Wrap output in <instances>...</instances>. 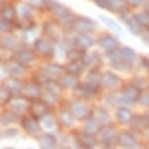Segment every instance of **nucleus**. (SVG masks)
Masks as SVG:
<instances>
[{
    "label": "nucleus",
    "instance_id": "7c9ffc66",
    "mask_svg": "<svg viewBox=\"0 0 149 149\" xmlns=\"http://www.w3.org/2000/svg\"><path fill=\"white\" fill-rule=\"evenodd\" d=\"M94 117L98 118V122H100L101 125H108V123H111V122H113L111 113H110L106 108H98V110H94Z\"/></svg>",
    "mask_w": 149,
    "mask_h": 149
},
{
    "label": "nucleus",
    "instance_id": "e433bc0d",
    "mask_svg": "<svg viewBox=\"0 0 149 149\" xmlns=\"http://www.w3.org/2000/svg\"><path fill=\"white\" fill-rule=\"evenodd\" d=\"M40 122H41V127H45L48 130H53L57 127V118L52 115V113H46L43 117H40Z\"/></svg>",
    "mask_w": 149,
    "mask_h": 149
},
{
    "label": "nucleus",
    "instance_id": "6e6552de",
    "mask_svg": "<svg viewBox=\"0 0 149 149\" xmlns=\"http://www.w3.org/2000/svg\"><path fill=\"white\" fill-rule=\"evenodd\" d=\"M98 134H93L88 130H81L75 135V148H96L98 146Z\"/></svg>",
    "mask_w": 149,
    "mask_h": 149
},
{
    "label": "nucleus",
    "instance_id": "bb28decb",
    "mask_svg": "<svg viewBox=\"0 0 149 149\" xmlns=\"http://www.w3.org/2000/svg\"><path fill=\"white\" fill-rule=\"evenodd\" d=\"M26 67L28 65H24V63L14 60L12 63L7 65V72H9V75H14V77H22V75L26 74Z\"/></svg>",
    "mask_w": 149,
    "mask_h": 149
},
{
    "label": "nucleus",
    "instance_id": "5fc2aeb1",
    "mask_svg": "<svg viewBox=\"0 0 149 149\" xmlns=\"http://www.w3.org/2000/svg\"><path fill=\"white\" fill-rule=\"evenodd\" d=\"M146 117H148V120H149V111H148V113H146Z\"/></svg>",
    "mask_w": 149,
    "mask_h": 149
},
{
    "label": "nucleus",
    "instance_id": "a878e982",
    "mask_svg": "<svg viewBox=\"0 0 149 149\" xmlns=\"http://www.w3.org/2000/svg\"><path fill=\"white\" fill-rule=\"evenodd\" d=\"M82 63L86 67H93L94 69V67H98L101 63V55L98 52H86L84 57H82Z\"/></svg>",
    "mask_w": 149,
    "mask_h": 149
},
{
    "label": "nucleus",
    "instance_id": "8fccbe9b",
    "mask_svg": "<svg viewBox=\"0 0 149 149\" xmlns=\"http://www.w3.org/2000/svg\"><path fill=\"white\" fill-rule=\"evenodd\" d=\"M127 3H129L130 7H142V5L146 3V0H127Z\"/></svg>",
    "mask_w": 149,
    "mask_h": 149
},
{
    "label": "nucleus",
    "instance_id": "39448f33",
    "mask_svg": "<svg viewBox=\"0 0 149 149\" xmlns=\"http://www.w3.org/2000/svg\"><path fill=\"white\" fill-rule=\"evenodd\" d=\"M19 122H21V127L24 129V132H28V134H31V135H38L40 130H41L40 117H36L34 113H33V115H22Z\"/></svg>",
    "mask_w": 149,
    "mask_h": 149
},
{
    "label": "nucleus",
    "instance_id": "58836bf2",
    "mask_svg": "<svg viewBox=\"0 0 149 149\" xmlns=\"http://www.w3.org/2000/svg\"><path fill=\"white\" fill-rule=\"evenodd\" d=\"M100 19H101V22H104L110 29L117 31V33H122V28H120V24L117 22V21H113V19H110V17H106V15H101Z\"/></svg>",
    "mask_w": 149,
    "mask_h": 149
},
{
    "label": "nucleus",
    "instance_id": "393cba45",
    "mask_svg": "<svg viewBox=\"0 0 149 149\" xmlns=\"http://www.w3.org/2000/svg\"><path fill=\"white\" fill-rule=\"evenodd\" d=\"M84 69H86V65L82 63V60H69V63L65 65V72L74 74L77 77L84 74Z\"/></svg>",
    "mask_w": 149,
    "mask_h": 149
},
{
    "label": "nucleus",
    "instance_id": "5701e85b",
    "mask_svg": "<svg viewBox=\"0 0 149 149\" xmlns=\"http://www.w3.org/2000/svg\"><path fill=\"white\" fill-rule=\"evenodd\" d=\"M38 144L45 149H52V148L58 146V139H57V135L52 134V132H45V134H41L38 137Z\"/></svg>",
    "mask_w": 149,
    "mask_h": 149
},
{
    "label": "nucleus",
    "instance_id": "2eb2a0df",
    "mask_svg": "<svg viewBox=\"0 0 149 149\" xmlns=\"http://www.w3.org/2000/svg\"><path fill=\"white\" fill-rule=\"evenodd\" d=\"M120 86H122V79L115 72L108 70V72L101 74V88H104V89H108V91H113V89H117V88H120Z\"/></svg>",
    "mask_w": 149,
    "mask_h": 149
},
{
    "label": "nucleus",
    "instance_id": "864d4df0",
    "mask_svg": "<svg viewBox=\"0 0 149 149\" xmlns=\"http://www.w3.org/2000/svg\"><path fill=\"white\" fill-rule=\"evenodd\" d=\"M144 137H146V141L149 142V127L148 129H144Z\"/></svg>",
    "mask_w": 149,
    "mask_h": 149
},
{
    "label": "nucleus",
    "instance_id": "4be33fe9",
    "mask_svg": "<svg viewBox=\"0 0 149 149\" xmlns=\"http://www.w3.org/2000/svg\"><path fill=\"white\" fill-rule=\"evenodd\" d=\"M96 45L100 48H103L104 52L106 50H113V48H118V40L113 36V34H101L98 38V43Z\"/></svg>",
    "mask_w": 149,
    "mask_h": 149
},
{
    "label": "nucleus",
    "instance_id": "f03ea898",
    "mask_svg": "<svg viewBox=\"0 0 149 149\" xmlns=\"http://www.w3.org/2000/svg\"><path fill=\"white\" fill-rule=\"evenodd\" d=\"M117 94H118V103L129 104V106H130V104H134V103H139V98H141V89L130 82V84L123 86V88H122Z\"/></svg>",
    "mask_w": 149,
    "mask_h": 149
},
{
    "label": "nucleus",
    "instance_id": "c03bdc74",
    "mask_svg": "<svg viewBox=\"0 0 149 149\" xmlns=\"http://www.w3.org/2000/svg\"><path fill=\"white\" fill-rule=\"evenodd\" d=\"M103 101L106 106H113V104L118 103V94H113V93H108L106 96L103 98Z\"/></svg>",
    "mask_w": 149,
    "mask_h": 149
},
{
    "label": "nucleus",
    "instance_id": "4468645a",
    "mask_svg": "<svg viewBox=\"0 0 149 149\" xmlns=\"http://www.w3.org/2000/svg\"><path fill=\"white\" fill-rule=\"evenodd\" d=\"M43 86L41 82H34V81H29V82H24L22 84V94L29 100H36V98H41L43 96Z\"/></svg>",
    "mask_w": 149,
    "mask_h": 149
},
{
    "label": "nucleus",
    "instance_id": "aec40b11",
    "mask_svg": "<svg viewBox=\"0 0 149 149\" xmlns=\"http://www.w3.org/2000/svg\"><path fill=\"white\" fill-rule=\"evenodd\" d=\"M31 111L36 115V117H43L46 113H50V103L43 100V98H36V100H31Z\"/></svg>",
    "mask_w": 149,
    "mask_h": 149
},
{
    "label": "nucleus",
    "instance_id": "79ce46f5",
    "mask_svg": "<svg viewBox=\"0 0 149 149\" xmlns=\"http://www.w3.org/2000/svg\"><path fill=\"white\" fill-rule=\"evenodd\" d=\"M14 94L9 91V88L7 86H0V103H9L10 101V98H12Z\"/></svg>",
    "mask_w": 149,
    "mask_h": 149
},
{
    "label": "nucleus",
    "instance_id": "a19ab883",
    "mask_svg": "<svg viewBox=\"0 0 149 149\" xmlns=\"http://www.w3.org/2000/svg\"><path fill=\"white\" fill-rule=\"evenodd\" d=\"M41 98H43V100H46V101L52 104V106L58 103V94H57V93H52V91H48V89L43 91V96H41Z\"/></svg>",
    "mask_w": 149,
    "mask_h": 149
},
{
    "label": "nucleus",
    "instance_id": "f257e3e1",
    "mask_svg": "<svg viewBox=\"0 0 149 149\" xmlns=\"http://www.w3.org/2000/svg\"><path fill=\"white\" fill-rule=\"evenodd\" d=\"M48 10L52 12V15H53L55 21H58L60 24H63V26H67V28H72V22H74L75 15L69 7H65V5H62L60 2H55V0H53Z\"/></svg>",
    "mask_w": 149,
    "mask_h": 149
},
{
    "label": "nucleus",
    "instance_id": "09e8293b",
    "mask_svg": "<svg viewBox=\"0 0 149 149\" xmlns=\"http://www.w3.org/2000/svg\"><path fill=\"white\" fill-rule=\"evenodd\" d=\"M100 9H108V10H111V5H110V0H93Z\"/></svg>",
    "mask_w": 149,
    "mask_h": 149
},
{
    "label": "nucleus",
    "instance_id": "473e14b6",
    "mask_svg": "<svg viewBox=\"0 0 149 149\" xmlns=\"http://www.w3.org/2000/svg\"><path fill=\"white\" fill-rule=\"evenodd\" d=\"M19 118V115L15 113V111H12V110H9V111H3L2 115H0V123L2 125H5V127H9L10 123H15Z\"/></svg>",
    "mask_w": 149,
    "mask_h": 149
},
{
    "label": "nucleus",
    "instance_id": "dca6fc26",
    "mask_svg": "<svg viewBox=\"0 0 149 149\" xmlns=\"http://www.w3.org/2000/svg\"><path fill=\"white\" fill-rule=\"evenodd\" d=\"M14 60L24 63V65H29L36 60V52H34V48L31 50L28 46H19V50L14 53Z\"/></svg>",
    "mask_w": 149,
    "mask_h": 149
},
{
    "label": "nucleus",
    "instance_id": "9b49d317",
    "mask_svg": "<svg viewBox=\"0 0 149 149\" xmlns=\"http://www.w3.org/2000/svg\"><path fill=\"white\" fill-rule=\"evenodd\" d=\"M117 144L122 148H139L141 144L137 142V134L134 130H120L117 137Z\"/></svg>",
    "mask_w": 149,
    "mask_h": 149
},
{
    "label": "nucleus",
    "instance_id": "ea45409f",
    "mask_svg": "<svg viewBox=\"0 0 149 149\" xmlns=\"http://www.w3.org/2000/svg\"><path fill=\"white\" fill-rule=\"evenodd\" d=\"M134 15L137 17V21H139L144 28H149V9L141 10V12H137V14H134Z\"/></svg>",
    "mask_w": 149,
    "mask_h": 149
},
{
    "label": "nucleus",
    "instance_id": "423d86ee",
    "mask_svg": "<svg viewBox=\"0 0 149 149\" xmlns=\"http://www.w3.org/2000/svg\"><path fill=\"white\" fill-rule=\"evenodd\" d=\"M75 33H93L96 29V22L91 19V17H84V15H75L74 22H72V28Z\"/></svg>",
    "mask_w": 149,
    "mask_h": 149
},
{
    "label": "nucleus",
    "instance_id": "f8f14e48",
    "mask_svg": "<svg viewBox=\"0 0 149 149\" xmlns=\"http://www.w3.org/2000/svg\"><path fill=\"white\" fill-rule=\"evenodd\" d=\"M100 88H101V84H93V82H79L77 84V94L81 96V98H86V100H91V98H94L98 93H100Z\"/></svg>",
    "mask_w": 149,
    "mask_h": 149
},
{
    "label": "nucleus",
    "instance_id": "a211bd4d",
    "mask_svg": "<svg viewBox=\"0 0 149 149\" xmlns=\"http://www.w3.org/2000/svg\"><path fill=\"white\" fill-rule=\"evenodd\" d=\"M41 70L46 74L48 79H60L62 75L65 74V67H62V65L55 63V62H48V63H45V65L41 67Z\"/></svg>",
    "mask_w": 149,
    "mask_h": 149
},
{
    "label": "nucleus",
    "instance_id": "4c0bfd02",
    "mask_svg": "<svg viewBox=\"0 0 149 149\" xmlns=\"http://www.w3.org/2000/svg\"><path fill=\"white\" fill-rule=\"evenodd\" d=\"M110 5H111V10L117 12V14L123 12V10H127V9L130 7V5L127 3V0H110Z\"/></svg>",
    "mask_w": 149,
    "mask_h": 149
},
{
    "label": "nucleus",
    "instance_id": "7ed1b4c3",
    "mask_svg": "<svg viewBox=\"0 0 149 149\" xmlns=\"http://www.w3.org/2000/svg\"><path fill=\"white\" fill-rule=\"evenodd\" d=\"M117 137H118V132H117V129L111 123L101 125V129L98 132V141L101 142L103 148H113L115 142H117Z\"/></svg>",
    "mask_w": 149,
    "mask_h": 149
},
{
    "label": "nucleus",
    "instance_id": "9d476101",
    "mask_svg": "<svg viewBox=\"0 0 149 149\" xmlns=\"http://www.w3.org/2000/svg\"><path fill=\"white\" fill-rule=\"evenodd\" d=\"M70 110L74 111V115L77 117V120H86L88 117L93 115L91 106L86 103V101H82V100H74V101H70Z\"/></svg>",
    "mask_w": 149,
    "mask_h": 149
},
{
    "label": "nucleus",
    "instance_id": "49530a36",
    "mask_svg": "<svg viewBox=\"0 0 149 149\" xmlns=\"http://www.w3.org/2000/svg\"><path fill=\"white\" fill-rule=\"evenodd\" d=\"M139 104H142L144 108H149V89L141 91V98H139Z\"/></svg>",
    "mask_w": 149,
    "mask_h": 149
},
{
    "label": "nucleus",
    "instance_id": "c9c22d12",
    "mask_svg": "<svg viewBox=\"0 0 149 149\" xmlns=\"http://www.w3.org/2000/svg\"><path fill=\"white\" fill-rule=\"evenodd\" d=\"M17 15V9L12 5H3L0 9V19H7V21H14Z\"/></svg>",
    "mask_w": 149,
    "mask_h": 149
},
{
    "label": "nucleus",
    "instance_id": "3c124183",
    "mask_svg": "<svg viewBox=\"0 0 149 149\" xmlns=\"http://www.w3.org/2000/svg\"><path fill=\"white\" fill-rule=\"evenodd\" d=\"M141 38H142V41H144L146 45H149V28L146 31H142V33H141Z\"/></svg>",
    "mask_w": 149,
    "mask_h": 149
},
{
    "label": "nucleus",
    "instance_id": "c85d7f7f",
    "mask_svg": "<svg viewBox=\"0 0 149 149\" xmlns=\"http://www.w3.org/2000/svg\"><path fill=\"white\" fill-rule=\"evenodd\" d=\"M118 55L122 60H125L129 63H134L135 60H137V53L130 46H118Z\"/></svg>",
    "mask_w": 149,
    "mask_h": 149
},
{
    "label": "nucleus",
    "instance_id": "412c9836",
    "mask_svg": "<svg viewBox=\"0 0 149 149\" xmlns=\"http://www.w3.org/2000/svg\"><path fill=\"white\" fill-rule=\"evenodd\" d=\"M58 120H60L62 125L72 129V127L75 125V122H77V117L74 115V111H72L70 108H62V110L58 111Z\"/></svg>",
    "mask_w": 149,
    "mask_h": 149
},
{
    "label": "nucleus",
    "instance_id": "37998d69",
    "mask_svg": "<svg viewBox=\"0 0 149 149\" xmlns=\"http://www.w3.org/2000/svg\"><path fill=\"white\" fill-rule=\"evenodd\" d=\"M88 82H93V84H101V74L98 72V70H91L89 74H88Z\"/></svg>",
    "mask_w": 149,
    "mask_h": 149
},
{
    "label": "nucleus",
    "instance_id": "603ef678",
    "mask_svg": "<svg viewBox=\"0 0 149 149\" xmlns=\"http://www.w3.org/2000/svg\"><path fill=\"white\" fill-rule=\"evenodd\" d=\"M142 65L149 70V58H148V57H142Z\"/></svg>",
    "mask_w": 149,
    "mask_h": 149
},
{
    "label": "nucleus",
    "instance_id": "ddd939ff",
    "mask_svg": "<svg viewBox=\"0 0 149 149\" xmlns=\"http://www.w3.org/2000/svg\"><path fill=\"white\" fill-rule=\"evenodd\" d=\"M120 17L125 21V26L129 28V31L132 33V34H135V36H141V33L146 29L139 21H137V17L135 15H130L129 14V10H123V12H120Z\"/></svg>",
    "mask_w": 149,
    "mask_h": 149
},
{
    "label": "nucleus",
    "instance_id": "f3484780",
    "mask_svg": "<svg viewBox=\"0 0 149 149\" xmlns=\"http://www.w3.org/2000/svg\"><path fill=\"white\" fill-rule=\"evenodd\" d=\"M45 36H48L50 40H53L55 43L57 41H60L62 40V36H63V31H62V28L58 26V21H48V22H45Z\"/></svg>",
    "mask_w": 149,
    "mask_h": 149
},
{
    "label": "nucleus",
    "instance_id": "1a4fd4ad",
    "mask_svg": "<svg viewBox=\"0 0 149 149\" xmlns=\"http://www.w3.org/2000/svg\"><path fill=\"white\" fill-rule=\"evenodd\" d=\"M72 46H77V48H81V50H89L91 46H94L98 43V40L91 34V33H77L74 38H72Z\"/></svg>",
    "mask_w": 149,
    "mask_h": 149
},
{
    "label": "nucleus",
    "instance_id": "0eeeda50",
    "mask_svg": "<svg viewBox=\"0 0 149 149\" xmlns=\"http://www.w3.org/2000/svg\"><path fill=\"white\" fill-rule=\"evenodd\" d=\"M7 106H9V110L15 111L17 115H22L24 111L31 110V100L26 98L24 94H22V96H12L10 101L7 103Z\"/></svg>",
    "mask_w": 149,
    "mask_h": 149
},
{
    "label": "nucleus",
    "instance_id": "6ab92c4d",
    "mask_svg": "<svg viewBox=\"0 0 149 149\" xmlns=\"http://www.w3.org/2000/svg\"><path fill=\"white\" fill-rule=\"evenodd\" d=\"M115 118H117V122H120L122 125H130L132 120H134V111L129 108V104L118 106L117 111H115Z\"/></svg>",
    "mask_w": 149,
    "mask_h": 149
},
{
    "label": "nucleus",
    "instance_id": "b1692460",
    "mask_svg": "<svg viewBox=\"0 0 149 149\" xmlns=\"http://www.w3.org/2000/svg\"><path fill=\"white\" fill-rule=\"evenodd\" d=\"M0 46L5 48V50H15L19 46V40L15 38L14 34H10V33H3L0 36Z\"/></svg>",
    "mask_w": 149,
    "mask_h": 149
},
{
    "label": "nucleus",
    "instance_id": "f704fd0d",
    "mask_svg": "<svg viewBox=\"0 0 149 149\" xmlns=\"http://www.w3.org/2000/svg\"><path fill=\"white\" fill-rule=\"evenodd\" d=\"M9 91L12 93V94H17V93H21L22 91V82H21V77H14V75H10V79L7 81V84H5Z\"/></svg>",
    "mask_w": 149,
    "mask_h": 149
},
{
    "label": "nucleus",
    "instance_id": "cd10ccee",
    "mask_svg": "<svg viewBox=\"0 0 149 149\" xmlns=\"http://www.w3.org/2000/svg\"><path fill=\"white\" fill-rule=\"evenodd\" d=\"M60 84H62V88H63V89H75V88H77V84H79L77 75L65 72V74L60 77Z\"/></svg>",
    "mask_w": 149,
    "mask_h": 149
},
{
    "label": "nucleus",
    "instance_id": "de8ad7c7",
    "mask_svg": "<svg viewBox=\"0 0 149 149\" xmlns=\"http://www.w3.org/2000/svg\"><path fill=\"white\" fill-rule=\"evenodd\" d=\"M17 130L15 129H5L3 132H0V139H9V137H15Z\"/></svg>",
    "mask_w": 149,
    "mask_h": 149
},
{
    "label": "nucleus",
    "instance_id": "2f4dec72",
    "mask_svg": "<svg viewBox=\"0 0 149 149\" xmlns=\"http://www.w3.org/2000/svg\"><path fill=\"white\" fill-rule=\"evenodd\" d=\"M110 65H111V69H113V70H120V72H129V70H130V67H132V63H129V62L122 60L120 57H117L115 60H110Z\"/></svg>",
    "mask_w": 149,
    "mask_h": 149
},
{
    "label": "nucleus",
    "instance_id": "20e7f679",
    "mask_svg": "<svg viewBox=\"0 0 149 149\" xmlns=\"http://www.w3.org/2000/svg\"><path fill=\"white\" fill-rule=\"evenodd\" d=\"M33 48L36 53H40L41 57H53L55 55V41L50 40L48 36L43 38H36L33 41Z\"/></svg>",
    "mask_w": 149,
    "mask_h": 149
},
{
    "label": "nucleus",
    "instance_id": "72a5a7b5",
    "mask_svg": "<svg viewBox=\"0 0 149 149\" xmlns=\"http://www.w3.org/2000/svg\"><path fill=\"white\" fill-rule=\"evenodd\" d=\"M17 15L19 17H22V19H33V15H34V9H33V5L29 3H21L19 7H17Z\"/></svg>",
    "mask_w": 149,
    "mask_h": 149
},
{
    "label": "nucleus",
    "instance_id": "a18cd8bd",
    "mask_svg": "<svg viewBox=\"0 0 149 149\" xmlns=\"http://www.w3.org/2000/svg\"><path fill=\"white\" fill-rule=\"evenodd\" d=\"M132 84L134 86H137L139 89H146V84H148V79L146 77H141V75H135L134 79H132Z\"/></svg>",
    "mask_w": 149,
    "mask_h": 149
},
{
    "label": "nucleus",
    "instance_id": "c756f323",
    "mask_svg": "<svg viewBox=\"0 0 149 149\" xmlns=\"http://www.w3.org/2000/svg\"><path fill=\"white\" fill-rule=\"evenodd\" d=\"M100 129H101V123L98 122L96 117H88V118L84 120V125H82V130H88V132H93V134H98L100 132Z\"/></svg>",
    "mask_w": 149,
    "mask_h": 149
},
{
    "label": "nucleus",
    "instance_id": "6e6d98bb",
    "mask_svg": "<svg viewBox=\"0 0 149 149\" xmlns=\"http://www.w3.org/2000/svg\"><path fill=\"white\" fill-rule=\"evenodd\" d=\"M148 7H149V2H148Z\"/></svg>",
    "mask_w": 149,
    "mask_h": 149
}]
</instances>
